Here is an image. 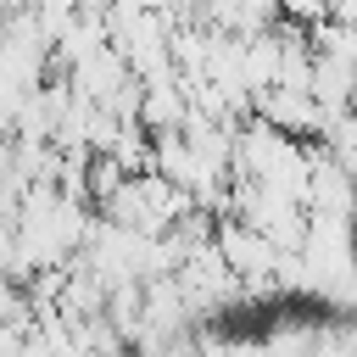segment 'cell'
<instances>
[{"label": "cell", "instance_id": "cell-2", "mask_svg": "<svg viewBox=\"0 0 357 357\" xmlns=\"http://www.w3.org/2000/svg\"><path fill=\"white\" fill-rule=\"evenodd\" d=\"M156 357H206V351H201V340H195V335H178V340H167Z\"/></svg>", "mask_w": 357, "mask_h": 357}, {"label": "cell", "instance_id": "cell-1", "mask_svg": "<svg viewBox=\"0 0 357 357\" xmlns=\"http://www.w3.org/2000/svg\"><path fill=\"white\" fill-rule=\"evenodd\" d=\"M329 11H335V0H284V17L290 22H318Z\"/></svg>", "mask_w": 357, "mask_h": 357}]
</instances>
